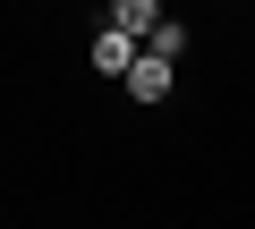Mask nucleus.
Instances as JSON below:
<instances>
[{"label":"nucleus","instance_id":"nucleus-1","mask_svg":"<svg viewBox=\"0 0 255 229\" xmlns=\"http://www.w3.org/2000/svg\"><path fill=\"white\" fill-rule=\"evenodd\" d=\"M119 93H128V102H145V110H153V102H170V93H179V60H162V51H145V43H136V60H128Z\"/></svg>","mask_w":255,"mask_h":229},{"label":"nucleus","instance_id":"nucleus-2","mask_svg":"<svg viewBox=\"0 0 255 229\" xmlns=\"http://www.w3.org/2000/svg\"><path fill=\"white\" fill-rule=\"evenodd\" d=\"M128 60H136V34H128V26H94V34H85V68H94V76H111V85H119V76H128Z\"/></svg>","mask_w":255,"mask_h":229},{"label":"nucleus","instance_id":"nucleus-3","mask_svg":"<svg viewBox=\"0 0 255 229\" xmlns=\"http://www.w3.org/2000/svg\"><path fill=\"white\" fill-rule=\"evenodd\" d=\"M145 51H162V60H187V51H196V26H187V17H153V26H145Z\"/></svg>","mask_w":255,"mask_h":229},{"label":"nucleus","instance_id":"nucleus-4","mask_svg":"<svg viewBox=\"0 0 255 229\" xmlns=\"http://www.w3.org/2000/svg\"><path fill=\"white\" fill-rule=\"evenodd\" d=\"M162 17V0H111V26H128V34H136L145 43V26Z\"/></svg>","mask_w":255,"mask_h":229}]
</instances>
